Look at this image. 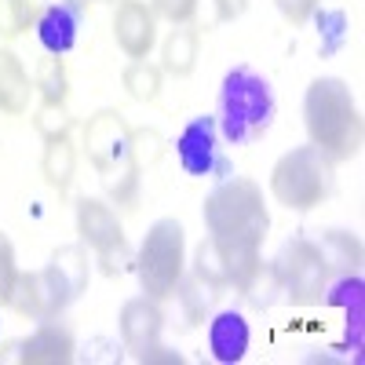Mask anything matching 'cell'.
Wrapping results in <instances>:
<instances>
[{"label": "cell", "mask_w": 365, "mask_h": 365, "mask_svg": "<svg viewBox=\"0 0 365 365\" xmlns=\"http://www.w3.org/2000/svg\"><path fill=\"white\" fill-rule=\"evenodd\" d=\"M274 113H278V103H274V88L263 73H256L252 66L227 70L220 84L216 125L230 146H249L263 139L267 128L274 125Z\"/></svg>", "instance_id": "obj_3"}, {"label": "cell", "mask_w": 365, "mask_h": 365, "mask_svg": "<svg viewBox=\"0 0 365 365\" xmlns=\"http://www.w3.org/2000/svg\"><path fill=\"white\" fill-rule=\"evenodd\" d=\"M332 187H336V161L311 143L282 154L278 165L270 168L274 201L292 212H311V208L325 205Z\"/></svg>", "instance_id": "obj_5"}, {"label": "cell", "mask_w": 365, "mask_h": 365, "mask_svg": "<svg viewBox=\"0 0 365 365\" xmlns=\"http://www.w3.org/2000/svg\"><path fill=\"white\" fill-rule=\"evenodd\" d=\"M318 15V26H322V55H332L344 41H347V15L344 11H314Z\"/></svg>", "instance_id": "obj_28"}, {"label": "cell", "mask_w": 365, "mask_h": 365, "mask_svg": "<svg viewBox=\"0 0 365 365\" xmlns=\"http://www.w3.org/2000/svg\"><path fill=\"white\" fill-rule=\"evenodd\" d=\"M120 340H125V347L143 358L150 347H158L161 340V329H165V311H161V303L158 299H150V296H135L128 299L125 307H120Z\"/></svg>", "instance_id": "obj_13"}, {"label": "cell", "mask_w": 365, "mask_h": 365, "mask_svg": "<svg viewBox=\"0 0 365 365\" xmlns=\"http://www.w3.org/2000/svg\"><path fill=\"white\" fill-rule=\"evenodd\" d=\"M241 296H245L252 307H259V311H267L274 299H278V292H282V282H278V270H274V263H263L259 259V267L252 270V278L237 289Z\"/></svg>", "instance_id": "obj_24"}, {"label": "cell", "mask_w": 365, "mask_h": 365, "mask_svg": "<svg viewBox=\"0 0 365 365\" xmlns=\"http://www.w3.org/2000/svg\"><path fill=\"white\" fill-rule=\"evenodd\" d=\"M325 303L329 307H344L347 314V336H344V351H361V322H365V285L361 274H340L336 285H325Z\"/></svg>", "instance_id": "obj_16"}, {"label": "cell", "mask_w": 365, "mask_h": 365, "mask_svg": "<svg viewBox=\"0 0 365 365\" xmlns=\"http://www.w3.org/2000/svg\"><path fill=\"white\" fill-rule=\"evenodd\" d=\"M81 4H88V0H81Z\"/></svg>", "instance_id": "obj_34"}, {"label": "cell", "mask_w": 365, "mask_h": 365, "mask_svg": "<svg viewBox=\"0 0 365 365\" xmlns=\"http://www.w3.org/2000/svg\"><path fill=\"white\" fill-rule=\"evenodd\" d=\"M77 234L81 241L99 256L103 263V274L117 278L132 267V252H128V237H125V227H120L117 212L99 201V197H81L77 201Z\"/></svg>", "instance_id": "obj_8"}, {"label": "cell", "mask_w": 365, "mask_h": 365, "mask_svg": "<svg viewBox=\"0 0 365 365\" xmlns=\"http://www.w3.org/2000/svg\"><path fill=\"white\" fill-rule=\"evenodd\" d=\"M113 41L128 58H146L158 44V15L146 0H120L113 11Z\"/></svg>", "instance_id": "obj_11"}, {"label": "cell", "mask_w": 365, "mask_h": 365, "mask_svg": "<svg viewBox=\"0 0 365 365\" xmlns=\"http://www.w3.org/2000/svg\"><path fill=\"white\" fill-rule=\"evenodd\" d=\"M73 351H77L73 332L63 322L48 318L22 340L19 361L22 365H66V361H73Z\"/></svg>", "instance_id": "obj_14"}, {"label": "cell", "mask_w": 365, "mask_h": 365, "mask_svg": "<svg viewBox=\"0 0 365 365\" xmlns=\"http://www.w3.org/2000/svg\"><path fill=\"white\" fill-rule=\"evenodd\" d=\"M84 154L91 168L99 172L103 190L117 205H132L139 194V158H135V135L120 110H99L84 125Z\"/></svg>", "instance_id": "obj_2"}, {"label": "cell", "mask_w": 365, "mask_h": 365, "mask_svg": "<svg viewBox=\"0 0 365 365\" xmlns=\"http://www.w3.org/2000/svg\"><path fill=\"white\" fill-rule=\"evenodd\" d=\"M175 158L182 165V172L194 179H227L230 175V161L223 154V135L216 117L197 113L187 120V128L175 139Z\"/></svg>", "instance_id": "obj_10"}, {"label": "cell", "mask_w": 365, "mask_h": 365, "mask_svg": "<svg viewBox=\"0 0 365 365\" xmlns=\"http://www.w3.org/2000/svg\"><path fill=\"white\" fill-rule=\"evenodd\" d=\"M73 172H77V146L66 139H51L44 146V158H41V175L48 187L63 197L70 190V182H73Z\"/></svg>", "instance_id": "obj_19"}, {"label": "cell", "mask_w": 365, "mask_h": 365, "mask_svg": "<svg viewBox=\"0 0 365 365\" xmlns=\"http://www.w3.org/2000/svg\"><path fill=\"white\" fill-rule=\"evenodd\" d=\"M84 4L81 0H58V4L41 8L37 15V41L48 55H66L77 48L84 29Z\"/></svg>", "instance_id": "obj_12"}, {"label": "cell", "mask_w": 365, "mask_h": 365, "mask_svg": "<svg viewBox=\"0 0 365 365\" xmlns=\"http://www.w3.org/2000/svg\"><path fill=\"white\" fill-rule=\"evenodd\" d=\"M175 296L187 303V318H190V325L205 322V292H197V282H187V278H182L179 289H175Z\"/></svg>", "instance_id": "obj_32"}, {"label": "cell", "mask_w": 365, "mask_h": 365, "mask_svg": "<svg viewBox=\"0 0 365 365\" xmlns=\"http://www.w3.org/2000/svg\"><path fill=\"white\" fill-rule=\"evenodd\" d=\"M318 249L325 252V263L329 267H340L344 274H354L361 267V241L351 230H325Z\"/></svg>", "instance_id": "obj_22"}, {"label": "cell", "mask_w": 365, "mask_h": 365, "mask_svg": "<svg viewBox=\"0 0 365 365\" xmlns=\"http://www.w3.org/2000/svg\"><path fill=\"white\" fill-rule=\"evenodd\" d=\"M197 44L201 37L194 26H175L161 44V70L172 77H190L197 66Z\"/></svg>", "instance_id": "obj_18"}, {"label": "cell", "mask_w": 365, "mask_h": 365, "mask_svg": "<svg viewBox=\"0 0 365 365\" xmlns=\"http://www.w3.org/2000/svg\"><path fill=\"white\" fill-rule=\"evenodd\" d=\"M303 128H307L311 146H318L322 154L332 161H351L361 150V113L351 96L347 81L340 77H314L303 96Z\"/></svg>", "instance_id": "obj_1"}, {"label": "cell", "mask_w": 365, "mask_h": 365, "mask_svg": "<svg viewBox=\"0 0 365 365\" xmlns=\"http://www.w3.org/2000/svg\"><path fill=\"white\" fill-rule=\"evenodd\" d=\"M73 289L66 285V278L58 274L55 263L41 267V270H26L15 278L11 296H8V307L22 318H34V322H48L58 318L70 303H73Z\"/></svg>", "instance_id": "obj_9"}, {"label": "cell", "mask_w": 365, "mask_h": 365, "mask_svg": "<svg viewBox=\"0 0 365 365\" xmlns=\"http://www.w3.org/2000/svg\"><path fill=\"white\" fill-rule=\"evenodd\" d=\"M34 88L41 91V103H55V106H66L70 99V70H66V58L63 55H44L37 63V81Z\"/></svg>", "instance_id": "obj_20"}, {"label": "cell", "mask_w": 365, "mask_h": 365, "mask_svg": "<svg viewBox=\"0 0 365 365\" xmlns=\"http://www.w3.org/2000/svg\"><path fill=\"white\" fill-rule=\"evenodd\" d=\"M37 15L41 8L34 0H0V37L4 41L22 37L29 26H37Z\"/></svg>", "instance_id": "obj_25"}, {"label": "cell", "mask_w": 365, "mask_h": 365, "mask_svg": "<svg viewBox=\"0 0 365 365\" xmlns=\"http://www.w3.org/2000/svg\"><path fill=\"white\" fill-rule=\"evenodd\" d=\"M158 19H168L172 26H187L197 15V0H150Z\"/></svg>", "instance_id": "obj_30"}, {"label": "cell", "mask_w": 365, "mask_h": 365, "mask_svg": "<svg viewBox=\"0 0 365 365\" xmlns=\"http://www.w3.org/2000/svg\"><path fill=\"white\" fill-rule=\"evenodd\" d=\"M274 4H278V11L289 26H303L307 19H314L322 0H274Z\"/></svg>", "instance_id": "obj_31"}, {"label": "cell", "mask_w": 365, "mask_h": 365, "mask_svg": "<svg viewBox=\"0 0 365 365\" xmlns=\"http://www.w3.org/2000/svg\"><path fill=\"white\" fill-rule=\"evenodd\" d=\"M194 274L197 282H205L208 289H223L230 285V270H227V256H223V245L216 237H205L197 252H194Z\"/></svg>", "instance_id": "obj_23"}, {"label": "cell", "mask_w": 365, "mask_h": 365, "mask_svg": "<svg viewBox=\"0 0 365 365\" xmlns=\"http://www.w3.org/2000/svg\"><path fill=\"white\" fill-rule=\"evenodd\" d=\"M51 263H55L58 274L66 278V285L73 289V296H81L84 285H88V252H84L81 245H63V249L51 256Z\"/></svg>", "instance_id": "obj_26"}, {"label": "cell", "mask_w": 365, "mask_h": 365, "mask_svg": "<svg viewBox=\"0 0 365 365\" xmlns=\"http://www.w3.org/2000/svg\"><path fill=\"white\" fill-rule=\"evenodd\" d=\"M19 278V263H15V245H11V237L0 230V303H8L11 296V285Z\"/></svg>", "instance_id": "obj_29"}, {"label": "cell", "mask_w": 365, "mask_h": 365, "mask_svg": "<svg viewBox=\"0 0 365 365\" xmlns=\"http://www.w3.org/2000/svg\"><path fill=\"white\" fill-rule=\"evenodd\" d=\"M29 73L22 66V58L11 51V48H0V113L8 117H19L29 110Z\"/></svg>", "instance_id": "obj_17"}, {"label": "cell", "mask_w": 365, "mask_h": 365, "mask_svg": "<svg viewBox=\"0 0 365 365\" xmlns=\"http://www.w3.org/2000/svg\"><path fill=\"white\" fill-rule=\"evenodd\" d=\"M34 128H37V135H41L44 143H51V139H66V135L73 132V117H70L66 106L41 103L37 113H34Z\"/></svg>", "instance_id": "obj_27"}, {"label": "cell", "mask_w": 365, "mask_h": 365, "mask_svg": "<svg viewBox=\"0 0 365 365\" xmlns=\"http://www.w3.org/2000/svg\"><path fill=\"white\" fill-rule=\"evenodd\" d=\"M120 84H125V91L135 103H158L161 84H165V70L146 63V58H132L125 66V73H120Z\"/></svg>", "instance_id": "obj_21"}, {"label": "cell", "mask_w": 365, "mask_h": 365, "mask_svg": "<svg viewBox=\"0 0 365 365\" xmlns=\"http://www.w3.org/2000/svg\"><path fill=\"white\" fill-rule=\"evenodd\" d=\"M249 340H252V329H249V322H245L241 311H220L208 322V351L223 365H234V361L245 358Z\"/></svg>", "instance_id": "obj_15"}, {"label": "cell", "mask_w": 365, "mask_h": 365, "mask_svg": "<svg viewBox=\"0 0 365 365\" xmlns=\"http://www.w3.org/2000/svg\"><path fill=\"white\" fill-rule=\"evenodd\" d=\"M205 227H208V237L223 241V245H256L259 249L270 230V212H267L263 190L245 175L223 179L205 197Z\"/></svg>", "instance_id": "obj_4"}, {"label": "cell", "mask_w": 365, "mask_h": 365, "mask_svg": "<svg viewBox=\"0 0 365 365\" xmlns=\"http://www.w3.org/2000/svg\"><path fill=\"white\" fill-rule=\"evenodd\" d=\"M274 270H278L282 292L289 296L292 307H314V303H322V292L329 285V263L314 241H307V237L285 241V249L274 259Z\"/></svg>", "instance_id": "obj_7"}, {"label": "cell", "mask_w": 365, "mask_h": 365, "mask_svg": "<svg viewBox=\"0 0 365 365\" xmlns=\"http://www.w3.org/2000/svg\"><path fill=\"white\" fill-rule=\"evenodd\" d=\"M182 267H187V234H182L179 220H158L146 230L139 256H135V274L143 296L150 299H172L179 282H182Z\"/></svg>", "instance_id": "obj_6"}, {"label": "cell", "mask_w": 365, "mask_h": 365, "mask_svg": "<svg viewBox=\"0 0 365 365\" xmlns=\"http://www.w3.org/2000/svg\"><path fill=\"white\" fill-rule=\"evenodd\" d=\"M245 8H249V0H216V19L220 22H234V19L245 15Z\"/></svg>", "instance_id": "obj_33"}]
</instances>
